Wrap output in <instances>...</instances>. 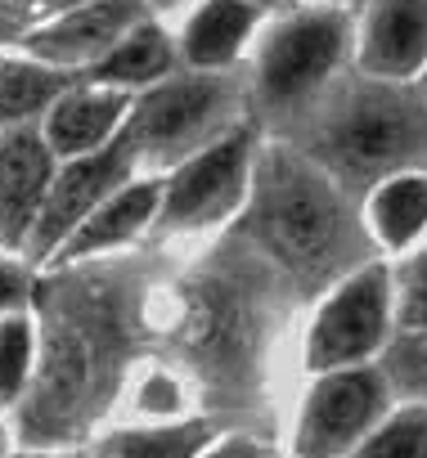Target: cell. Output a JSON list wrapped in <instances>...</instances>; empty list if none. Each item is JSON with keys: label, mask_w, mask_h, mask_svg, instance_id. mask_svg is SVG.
Instances as JSON below:
<instances>
[{"label": "cell", "mask_w": 427, "mask_h": 458, "mask_svg": "<svg viewBox=\"0 0 427 458\" xmlns=\"http://www.w3.org/2000/svg\"><path fill=\"white\" fill-rule=\"evenodd\" d=\"M202 458H279L270 445L252 440V436H226L221 445H211Z\"/></svg>", "instance_id": "cb8c5ba5"}, {"label": "cell", "mask_w": 427, "mask_h": 458, "mask_svg": "<svg viewBox=\"0 0 427 458\" xmlns=\"http://www.w3.org/2000/svg\"><path fill=\"white\" fill-rule=\"evenodd\" d=\"M405 284H414V288H427V243L409 257V266H405Z\"/></svg>", "instance_id": "d4e9b609"}, {"label": "cell", "mask_w": 427, "mask_h": 458, "mask_svg": "<svg viewBox=\"0 0 427 458\" xmlns=\"http://www.w3.org/2000/svg\"><path fill=\"white\" fill-rule=\"evenodd\" d=\"M144 19H149L144 0H86V5L32 28L23 37V55L59 72H77V68L95 72Z\"/></svg>", "instance_id": "9c48e42d"}, {"label": "cell", "mask_w": 427, "mask_h": 458, "mask_svg": "<svg viewBox=\"0 0 427 458\" xmlns=\"http://www.w3.org/2000/svg\"><path fill=\"white\" fill-rule=\"evenodd\" d=\"M261 19L266 14L248 0H202L180 28V59L193 72H221L248 50V41L261 32Z\"/></svg>", "instance_id": "4fadbf2b"}, {"label": "cell", "mask_w": 427, "mask_h": 458, "mask_svg": "<svg viewBox=\"0 0 427 458\" xmlns=\"http://www.w3.org/2000/svg\"><path fill=\"white\" fill-rule=\"evenodd\" d=\"M351 458H427V404H400Z\"/></svg>", "instance_id": "d6986e66"}, {"label": "cell", "mask_w": 427, "mask_h": 458, "mask_svg": "<svg viewBox=\"0 0 427 458\" xmlns=\"http://www.w3.org/2000/svg\"><path fill=\"white\" fill-rule=\"evenodd\" d=\"M77 5H86V0H0V14L19 28V37H28L32 28H41V23H50V19L77 10Z\"/></svg>", "instance_id": "7402d4cb"}, {"label": "cell", "mask_w": 427, "mask_h": 458, "mask_svg": "<svg viewBox=\"0 0 427 458\" xmlns=\"http://www.w3.org/2000/svg\"><path fill=\"white\" fill-rule=\"evenodd\" d=\"M81 377H86V355L77 342H55L50 346V364L41 373V391H37V413L41 418H68V409L81 395Z\"/></svg>", "instance_id": "ffe728a7"}, {"label": "cell", "mask_w": 427, "mask_h": 458, "mask_svg": "<svg viewBox=\"0 0 427 458\" xmlns=\"http://www.w3.org/2000/svg\"><path fill=\"white\" fill-rule=\"evenodd\" d=\"M391 324H396L391 270L369 261L355 275H346L337 284V293L324 301V310L315 315L306 360H311L315 373L364 369V360H373L387 346Z\"/></svg>", "instance_id": "5b68a950"}, {"label": "cell", "mask_w": 427, "mask_h": 458, "mask_svg": "<svg viewBox=\"0 0 427 458\" xmlns=\"http://www.w3.org/2000/svg\"><path fill=\"white\" fill-rule=\"evenodd\" d=\"M235 104H239L235 86L217 72L167 77L162 86L135 99L126 140L135 157L153 166H184L189 157L235 135Z\"/></svg>", "instance_id": "7a4b0ae2"}, {"label": "cell", "mask_w": 427, "mask_h": 458, "mask_svg": "<svg viewBox=\"0 0 427 458\" xmlns=\"http://www.w3.org/2000/svg\"><path fill=\"white\" fill-rule=\"evenodd\" d=\"M252 10H261V14H293L297 10V0H248Z\"/></svg>", "instance_id": "484cf974"}, {"label": "cell", "mask_w": 427, "mask_h": 458, "mask_svg": "<svg viewBox=\"0 0 427 458\" xmlns=\"http://www.w3.org/2000/svg\"><path fill=\"white\" fill-rule=\"evenodd\" d=\"M355 59V14L329 5H297L279 14L257 50V90L266 108H302L311 104L337 68Z\"/></svg>", "instance_id": "3957f363"}, {"label": "cell", "mask_w": 427, "mask_h": 458, "mask_svg": "<svg viewBox=\"0 0 427 458\" xmlns=\"http://www.w3.org/2000/svg\"><path fill=\"white\" fill-rule=\"evenodd\" d=\"M0 449H5V436H0Z\"/></svg>", "instance_id": "4dcf8cb0"}, {"label": "cell", "mask_w": 427, "mask_h": 458, "mask_svg": "<svg viewBox=\"0 0 427 458\" xmlns=\"http://www.w3.org/2000/svg\"><path fill=\"white\" fill-rule=\"evenodd\" d=\"M207 427L180 422V427H153V431H113L99 445V458H202Z\"/></svg>", "instance_id": "ac0fdd59"}, {"label": "cell", "mask_w": 427, "mask_h": 458, "mask_svg": "<svg viewBox=\"0 0 427 458\" xmlns=\"http://www.w3.org/2000/svg\"><path fill=\"white\" fill-rule=\"evenodd\" d=\"M320 5H329V10H346V14H360L369 0H320Z\"/></svg>", "instance_id": "4316f807"}, {"label": "cell", "mask_w": 427, "mask_h": 458, "mask_svg": "<svg viewBox=\"0 0 427 458\" xmlns=\"http://www.w3.org/2000/svg\"><path fill=\"white\" fill-rule=\"evenodd\" d=\"M171 68H175V41L153 23V19H144L90 77L99 81V86H113V90H153V86H162L167 77H171Z\"/></svg>", "instance_id": "2e32d148"}, {"label": "cell", "mask_w": 427, "mask_h": 458, "mask_svg": "<svg viewBox=\"0 0 427 458\" xmlns=\"http://www.w3.org/2000/svg\"><path fill=\"white\" fill-rule=\"evenodd\" d=\"M364 225L387 252H418L427 243V171H400L373 184Z\"/></svg>", "instance_id": "5bb4252c"}, {"label": "cell", "mask_w": 427, "mask_h": 458, "mask_svg": "<svg viewBox=\"0 0 427 458\" xmlns=\"http://www.w3.org/2000/svg\"><path fill=\"white\" fill-rule=\"evenodd\" d=\"M261 216L270 248L297 270H329L351 243L342 198L297 157H275L266 166Z\"/></svg>", "instance_id": "277c9868"}, {"label": "cell", "mask_w": 427, "mask_h": 458, "mask_svg": "<svg viewBox=\"0 0 427 458\" xmlns=\"http://www.w3.org/2000/svg\"><path fill=\"white\" fill-rule=\"evenodd\" d=\"M248 180H252V140H248V131H235L221 144H211L207 153L175 166V175L162 193V220L171 229L217 225L243 202Z\"/></svg>", "instance_id": "52a82bcc"}, {"label": "cell", "mask_w": 427, "mask_h": 458, "mask_svg": "<svg viewBox=\"0 0 427 458\" xmlns=\"http://www.w3.org/2000/svg\"><path fill=\"white\" fill-rule=\"evenodd\" d=\"M68 86H73L68 72H59L50 64H37L28 55L0 59V126L23 131L32 117H46Z\"/></svg>", "instance_id": "e0dca14e"}, {"label": "cell", "mask_w": 427, "mask_h": 458, "mask_svg": "<svg viewBox=\"0 0 427 458\" xmlns=\"http://www.w3.org/2000/svg\"><path fill=\"white\" fill-rule=\"evenodd\" d=\"M135 113V99L126 90H113V86H68L55 108L46 113V144L59 153V157H90L99 148H108L113 140H122L126 122Z\"/></svg>", "instance_id": "7c38bea8"}, {"label": "cell", "mask_w": 427, "mask_h": 458, "mask_svg": "<svg viewBox=\"0 0 427 458\" xmlns=\"http://www.w3.org/2000/svg\"><path fill=\"white\" fill-rule=\"evenodd\" d=\"M32 324L23 315L0 319V404H14L32 377Z\"/></svg>", "instance_id": "44dd1931"}, {"label": "cell", "mask_w": 427, "mask_h": 458, "mask_svg": "<svg viewBox=\"0 0 427 458\" xmlns=\"http://www.w3.org/2000/svg\"><path fill=\"white\" fill-rule=\"evenodd\" d=\"M50 184H55V148L46 144V135H32L23 126L0 140V243L5 248L32 243Z\"/></svg>", "instance_id": "8fae6325"}, {"label": "cell", "mask_w": 427, "mask_h": 458, "mask_svg": "<svg viewBox=\"0 0 427 458\" xmlns=\"http://www.w3.org/2000/svg\"><path fill=\"white\" fill-rule=\"evenodd\" d=\"M324 144L346 175H373L378 184L400 171H427V104L418 86L364 77L337 104Z\"/></svg>", "instance_id": "6da1fadb"}, {"label": "cell", "mask_w": 427, "mask_h": 458, "mask_svg": "<svg viewBox=\"0 0 427 458\" xmlns=\"http://www.w3.org/2000/svg\"><path fill=\"white\" fill-rule=\"evenodd\" d=\"M418 95H423V104H427V72H423V81H418Z\"/></svg>", "instance_id": "f546056e"}, {"label": "cell", "mask_w": 427, "mask_h": 458, "mask_svg": "<svg viewBox=\"0 0 427 458\" xmlns=\"http://www.w3.org/2000/svg\"><path fill=\"white\" fill-rule=\"evenodd\" d=\"M158 211H162V189H158V184H126V189H117L104 207H95V211H90V220L77 229V234H73L68 243H64V252H59V257L77 261V257H86V252L117 248V243L135 239L140 229L158 216Z\"/></svg>", "instance_id": "9a60e30c"}, {"label": "cell", "mask_w": 427, "mask_h": 458, "mask_svg": "<svg viewBox=\"0 0 427 458\" xmlns=\"http://www.w3.org/2000/svg\"><path fill=\"white\" fill-rule=\"evenodd\" d=\"M135 166V148L122 131V140H113L108 148L90 153V157H73L50 193H46V207H41V220L32 229V252L50 257V252H64V243L77 234V229L90 220L95 207H104L117 189H126V175Z\"/></svg>", "instance_id": "ba28073f"}, {"label": "cell", "mask_w": 427, "mask_h": 458, "mask_svg": "<svg viewBox=\"0 0 427 458\" xmlns=\"http://www.w3.org/2000/svg\"><path fill=\"white\" fill-rule=\"evenodd\" d=\"M28 301V275L19 261H0V315H14Z\"/></svg>", "instance_id": "603a6c76"}, {"label": "cell", "mask_w": 427, "mask_h": 458, "mask_svg": "<svg viewBox=\"0 0 427 458\" xmlns=\"http://www.w3.org/2000/svg\"><path fill=\"white\" fill-rule=\"evenodd\" d=\"M391 413V382L382 369H337L320 373L297 422L302 458H351Z\"/></svg>", "instance_id": "8992f818"}, {"label": "cell", "mask_w": 427, "mask_h": 458, "mask_svg": "<svg viewBox=\"0 0 427 458\" xmlns=\"http://www.w3.org/2000/svg\"><path fill=\"white\" fill-rule=\"evenodd\" d=\"M0 41H23V37H19V28H14L5 14H0Z\"/></svg>", "instance_id": "83f0119b"}, {"label": "cell", "mask_w": 427, "mask_h": 458, "mask_svg": "<svg viewBox=\"0 0 427 458\" xmlns=\"http://www.w3.org/2000/svg\"><path fill=\"white\" fill-rule=\"evenodd\" d=\"M180 5H184V0H144V10H162V14L167 10H180Z\"/></svg>", "instance_id": "f1b7e54d"}, {"label": "cell", "mask_w": 427, "mask_h": 458, "mask_svg": "<svg viewBox=\"0 0 427 458\" xmlns=\"http://www.w3.org/2000/svg\"><path fill=\"white\" fill-rule=\"evenodd\" d=\"M355 68L373 81L418 86L427 72V0H369L355 14Z\"/></svg>", "instance_id": "30bf717a"}]
</instances>
